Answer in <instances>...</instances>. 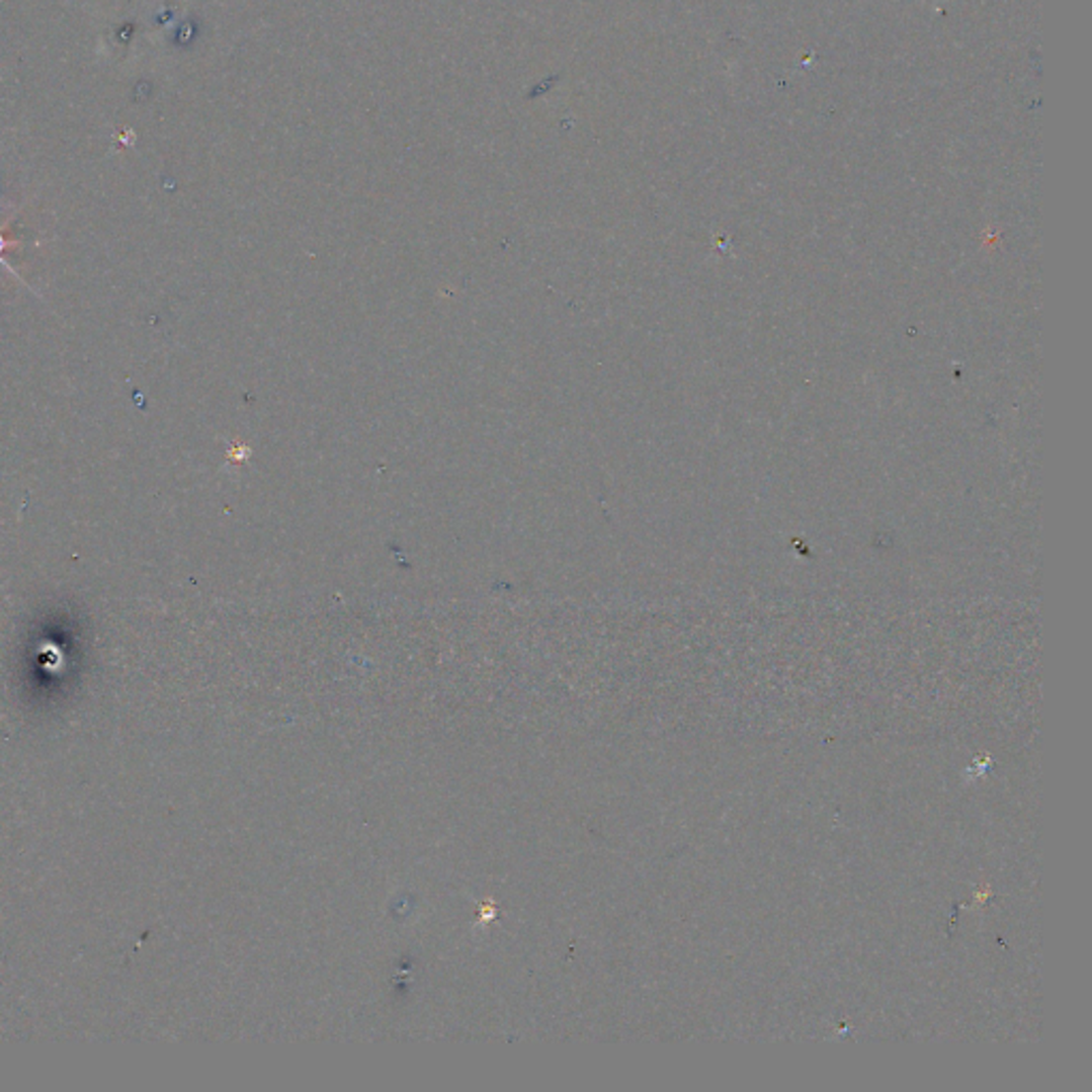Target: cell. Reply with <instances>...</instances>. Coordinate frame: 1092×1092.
<instances>
[{
    "label": "cell",
    "instance_id": "1",
    "mask_svg": "<svg viewBox=\"0 0 1092 1092\" xmlns=\"http://www.w3.org/2000/svg\"><path fill=\"white\" fill-rule=\"evenodd\" d=\"M3 250H5V241H3V237H0V254H3Z\"/></svg>",
    "mask_w": 1092,
    "mask_h": 1092
}]
</instances>
